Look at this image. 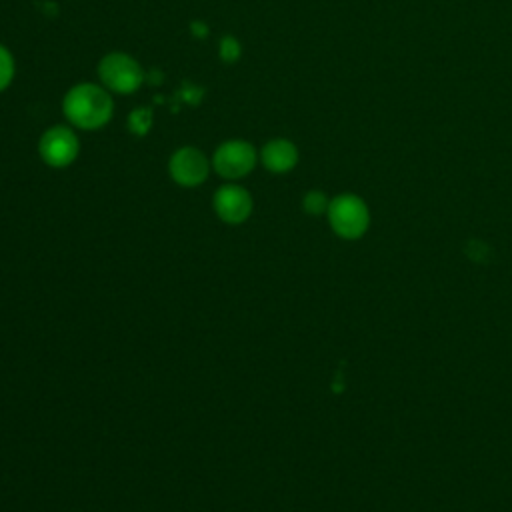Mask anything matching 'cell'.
Segmentation results:
<instances>
[{"label":"cell","mask_w":512,"mask_h":512,"mask_svg":"<svg viewBox=\"0 0 512 512\" xmlns=\"http://www.w3.org/2000/svg\"><path fill=\"white\" fill-rule=\"evenodd\" d=\"M326 208H328V202H326V196H324L322 192L314 190V192H308V194L304 196V210H306V212H310V214H320V212H324Z\"/></svg>","instance_id":"cell-11"},{"label":"cell","mask_w":512,"mask_h":512,"mask_svg":"<svg viewBox=\"0 0 512 512\" xmlns=\"http://www.w3.org/2000/svg\"><path fill=\"white\" fill-rule=\"evenodd\" d=\"M150 126V112L146 108H138L130 114V128L132 132H138V134H144Z\"/></svg>","instance_id":"cell-12"},{"label":"cell","mask_w":512,"mask_h":512,"mask_svg":"<svg viewBox=\"0 0 512 512\" xmlns=\"http://www.w3.org/2000/svg\"><path fill=\"white\" fill-rule=\"evenodd\" d=\"M254 164H256V150L246 140H226L216 148L212 156L214 170L228 180L246 176L254 168Z\"/></svg>","instance_id":"cell-4"},{"label":"cell","mask_w":512,"mask_h":512,"mask_svg":"<svg viewBox=\"0 0 512 512\" xmlns=\"http://www.w3.org/2000/svg\"><path fill=\"white\" fill-rule=\"evenodd\" d=\"M168 170L174 182H178L180 186H198L206 180L210 166L206 156L198 148L184 146L172 154Z\"/></svg>","instance_id":"cell-6"},{"label":"cell","mask_w":512,"mask_h":512,"mask_svg":"<svg viewBox=\"0 0 512 512\" xmlns=\"http://www.w3.org/2000/svg\"><path fill=\"white\" fill-rule=\"evenodd\" d=\"M328 218L334 232L342 238H358L368 228V208L352 194H342L328 204Z\"/></svg>","instance_id":"cell-3"},{"label":"cell","mask_w":512,"mask_h":512,"mask_svg":"<svg viewBox=\"0 0 512 512\" xmlns=\"http://www.w3.org/2000/svg\"><path fill=\"white\" fill-rule=\"evenodd\" d=\"M62 112L74 128L98 130L112 118L114 102L102 86L82 82L66 92Z\"/></svg>","instance_id":"cell-1"},{"label":"cell","mask_w":512,"mask_h":512,"mask_svg":"<svg viewBox=\"0 0 512 512\" xmlns=\"http://www.w3.org/2000/svg\"><path fill=\"white\" fill-rule=\"evenodd\" d=\"M260 160L270 172L282 174V172H288L296 166L298 150L290 140L274 138V140L264 144V148L260 152Z\"/></svg>","instance_id":"cell-8"},{"label":"cell","mask_w":512,"mask_h":512,"mask_svg":"<svg viewBox=\"0 0 512 512\" xmlns=\"http://www.w3.org/2000/svg\"><path fill=\"white\" fill-rule=\"evenodd\" d=\"M218 52H220V58L224 62L232 64V62H236L240 58V44H238V40L234 36H224L220 40V50Z\"/></svg>","instance_id":"cell-10"},{"label":"cell","mask_w":512,"mask_h":512,"mask_svg":"<svg viewBox=\"0 0 512 512\" xmlns=\"http://www.w3.org/2000/svg\"><path fill=\"white\" fill-rule=\"evenodd\" d=\"M78 148V138L68 126L48 128L38 142L40 158L52 168H64L72 164L78 156Z\"/></svg>","instance_id":"cell-5"},{"label":"cell","mask_w":512,"mask_h":512,"mask_svg":"<svg viewBox=\"0 0 512 512\" xmlns=\"http://www.w3.org/2000/svg\"><path fill=\"white\" fill-rule=\"evenodd\" d=\"M14 78V58L6 46L0 44V90L8 88Z\"/></svg>","instance_id":"cell-9"},{"label":"cell","mask_w":512,"mask_h":512,"mask_svg":"<svg viewBox=\"0 0 512 512\" xmlns=\"http://www.w3.org/2000/svg\"><path fill=\"white\" fill-rule=\"evenodd\" d=\"M98 78L110 92L116 94H132L140 88L144 80V72L140 64L122 52L106 54L98 64Z\"/></svg>","instance_id":"cell-2"},{"label":"cell","mask_w":512,"mask_h":512,"mask_svg":"<svg viewBox=\"0 0 512 512\" xmlns=\"http://www.w3.org/2000/svg\"><path fill=\"white\" fill-rule=\"evenodd\" d=\"M214 210L228 224H240L250 216L252 198L236 184H226L214 194Z\"/></svg>","instance_id":"cell-7"}]
</instances>
